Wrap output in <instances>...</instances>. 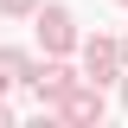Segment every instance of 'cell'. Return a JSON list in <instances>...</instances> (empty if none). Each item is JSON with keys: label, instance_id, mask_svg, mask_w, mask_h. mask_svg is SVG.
Segmentation results:
<instances>
[{"label": "cell", "instance_id": "cell-1", "mask_svg": "<svg viewBox=\"0 0 128 128\" xmlns=\"http://www.w3.org/2000/svg\"><path fill=\"white\" fill-rule=\"evenodd\" d=\"M58 115L90 122V115H102V96H96V90H70V83H64V90H58Z\"/></svg>", "mask_w": 128, "mask_h": 128}, {"label": "cell", "instance_id": "cell-2", "mask_svg": "<svg viewBox=\"0 0 128 128\" xmlns=\"http://www.w3.org/2000/svg\"><path fill=\"white\" fill-rule=\"evenodd\" d=\"M38 38H45L51 51H64L70 45V13H64V6H45V13H38Z\"/></svg>", "mask_w": 128, "mask_h": 128}, {"label": "cell", "instance_id": "cell-3", "mask_svg": "<svg viewBox=\"0 0 128 128\" xmlns=\"http://www.w3.org/2000/svg\"><path fill=\"white\" fill-rule=\"evenodd\" d=\"M83 64H90V83H109L115 77V45L109 38H90L83 45Z\"/></svg>", "mask_w": 128, "mask_h": 128}, {"label": "cell", "instance_id": "cell-4", "mask_svg": "<svg viewBox=\"0 0 128 128\" xmlns=\"http://www.w3.org/2000/svg\"><path fill=\"white\" fill-rule=\"evenodd\" d=\"M26 6H32V0H0V13H26Z\"/></svg>", "mask_w": 128, "mask_h": 128}, {"label": "cell", "instance_id": "cell-5", "mask_svg": "<svg viewBox=\"0 0 128 128\" xmlns=\"http://www.w3.org/2000/svg\"><path fill=\"white\" fill-rule=\"evenodd\" d=\"M122 102H128V90H122Z\"/></svg>", "mask_w": 128, "mask_h": 128}, {"label": "cell", "instance_id": "cell-6", "mask_svg": "<svg viewBox=\"0 0 128 128\" xmlns=\"http://www.w3.org/2000/svg\"><path fill=\"white\" fill-rule=\"evenodd\" d=\"M122 6H128V0H122Z\"/></svg>", "mask_w": 128, "mask_h": 128}, {"label": "cell", "instance_id": "cell-7", "mask_svg": "<svg viewBox=\"0 0 128 128\" xmlns=\"http://www.w3.org/2000/svg\"><path fill=\"white\" fill-rule=\"evenodd\" d=\"M122 51H128V45H122Z\"/></svg>", "mask_w": 128, "mask_h": 128}]
</instances>
